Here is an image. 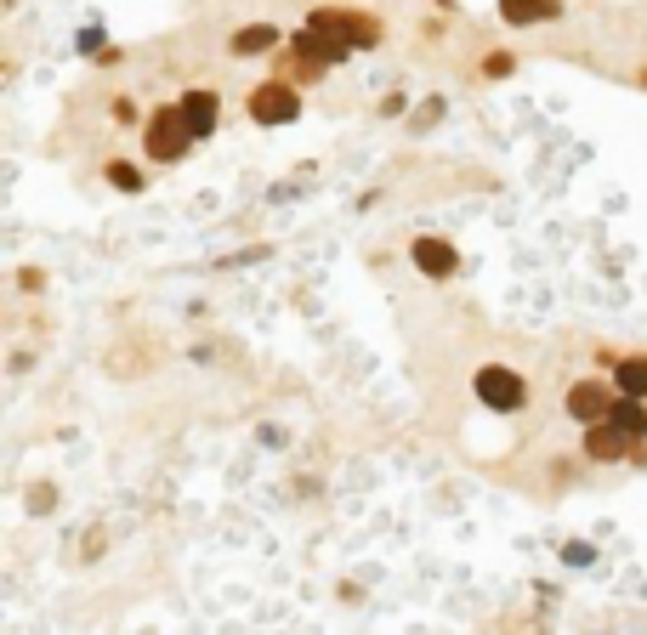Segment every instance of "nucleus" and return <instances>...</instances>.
I'll return each instance as SVG.
<instances>
[{
    "mask_svg": "<svg viewBox=\"0 0 647 635\" xmlns=\"http://www.w3.org/2000/svg\"><path fill=\"white\" fill-rule=\"evenodd\" d=\"M585 454L591 460H642V437L619 420H591L585 426Z\"/></svg>",
    "mask_w": 647,
    "mask_h": 635,
    "instance_id": "nucleus-3",
    "label": "nucleus"
},
{
    "mask_svg": "<svg viewBox=\"0 0 647 635\" xmlns=\"http://www.w3.org/2000/svg\"><path fill=\"white\" fill-rule=\"evenodd\" d=\"M182 114L193 125V137H211L216 131V91H188L182 97Z\"/></svg>",
    "mask_w": 647,
    "mask_h": 635,
    "instance_id": "nucleus-8",
    "label": "nucleus"
},
{
    "mask_svg": "<svg viewBox=\"0 0 647 635\" xmlns=\"http://www.w3.org/2000/svg\"><path fill=\"white\" fill-rule=\"evenodd\" d=\"M478 397L489 403V409H522V380L500 364H483L478 369Z\"/></svg>",
    "mask_w": 647,
    "mask_h": 635,
    "instance_id": "nucleus-5",
    "label": "nucleus"
},
{
    "mask_svg": "<svg viewBox=\"0 0 647 635\" xmlns=\"http://www.w3.org/2000/svg\"><path fill=\"white\" fill-rule=\"evenodd\" d=\"M568 415H574L580 426H591V420H608V415H613V397H608V386H596V380H580V386L568 392Z\"/></svg>",
    "mask_w": 647,
    "mask_h": 635,
    "instance_id": "nucleus-6",
    "label": "nucleus"
},
{
    "mask_svg": "<svg viewBox=\"0 0 647 635\" xmlns=\"http://www.w3.org/2000/svg\"><path fill=\"white\" fill-rule=\"evenodd\" d=\"M109 182L126 188V193H137V188H142V170H131L126 160H114V165H109Z\"/></svg>",
    "mask_w": 647,
    "mask_h": 635,
    "instance_id": "nucleus-13",
    "label": "nucleus"
},
{
    "mask_svg": "<svg viewBox=\"0 0 647 635\" xmlns=\"http://www.w3.org/2000/svg\"><path fill=\"white\" fill-rule=\"evenodd\" d=\"M608 420H619L625 431H636V437H647V409H642V397H625V403H613V415Z\"/></svg>",
    "mask_w": 647,
    "mask_h": 635,
    "instance_id": "nucleus-12",
    "label": "nucleus"
},
{
    "mask_svg": "<svg viewBox=\"0 0 647 635\" xmlns=\"http://www.w3.org/2000/svg\"><path fill=\"white\" fill-rule=\"evenodd\" d=\"M188 142H193V125H188L182 103L177 109H160L154 119H148V154H154V160H182Z\"/></svg>",
    "mask_w": 647,
    "mask_h": 635,
    "instance_id": "nucleus-2",
    "label": "nucleus"
},
{
    "mask_svg": "<svg viewBox=\"0 0 647 635\" xmlns=\"http://www.w3.org/2000/svg\"><path fill=\"white\" fill-rule=\"evenodd\" d=\"M307 29L324 35L330 46H341V52H353V46H376L381 29H376V17H358V12H341V7H318L307 17Z\"/></svg>",
    "mask_w": 647,
    "mask_h": 635,
    "instance_id": "nucleus-1",
    "label": "nucleus"
},
{
    "mask_svg": "<svg viewBox=\"0 0 647 635\" xmlns=\"http://www.w3.org/2000/svg\"><path fill=\"white\" fill-rule=\"evenodd\" d=\"M562 556H568L574 568H585V562H591V545H585V539H574V545H562Z\"/></svg>",
    "mask_w": 647,
    "mask_h": 635,
    "instance_id": "nucleus-14",
    "label": "nucleus"
},
{
    "mask_svg": "<svg viewBox=\"0 0 647 635\" xmlns=\"http://www.w3.org/2000/svg\"><path fill=\"white\" fill-rule=\"evenodd\" d=\"M500 17L506 23H551V17H562V7L557 0H500Z\"/></svg>",
    "mask_w": 647,
    "mask_h": 635,
    "instance_id": "nucleus-9",
    "label": "nucleus"
},
{
    "mask_svg": "<svg viewBox=\"0 0 647 635\" xmlns=\"http://www.w3.org/2000/svg\"><path fill=\"white\" fill-rule=\"evenodd\" d=\"M619 392H625V397H647V358H625V364H619Z\"/></svg>",
    "mask_w": 647,
    "mask_h": 635,
    "instance_id": "nucleus-11",
    "label": "nucleus"
},
{
    "mask_svg": "<svg viewBox=\"0 0 647 635\" xmlns=\"http://www.w3.org/2000/svg\"><path fill=\"white\" fill-rule=\"evenodd\" d=\"M415 267L427 272V278H449V272H455V244H443V239H415Z\"/></svg>",
    "mask_w": 647,
    "mask_h": 635,
    "instance_id": "nucleus-7",
    "label": "nucleus"
},
{
    "mask_svg": "<svg viewBox=\"0 0 647 635\" xmlns=\"http://www.w3.org/2000/svg\"><path fill=\"white\" fill-rule=\"evenodd\" d=\"M233 52H239V58L279 52V29H272V23H251V29H239V35H233Z\"/></svg>",
    "mask_w": 647,
    "mask_h": 635,
    "instance_id": "nucleus-10",
    "label": "nucleus"
},
{
    "mask_svg": "<svg viewBox=\"0 0 647 635\" xmlns=\"http://www.w3.org/2000/svg\"><path fill=\"white\" fill-rule=\"evenodd\" d=\"M251 114H256L262 125H290L295 114H302V97H295V86H284V80H267V86H256V97H251Z\"/></svg>",
    "mask_w": 647,
    "mask_h": 635,
    "instance_id": "nucleus-4",
    "label": "nucleus"
}]
</instances>
